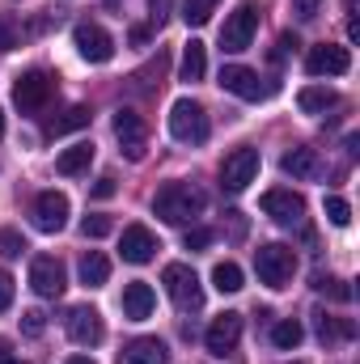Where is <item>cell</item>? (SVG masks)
Segmentation results:
<instances>
[{"label": "cell", "mask_w": 360, "mask_h": 364, "mask_svg": "<svg viewBox=\"0 0 360 364\" xmlns=\"http://www.w3.org/2000/svg\"><path fill=\"white\" fill-rule=\"evenodd\" d=\"M203 208H208V195L195 182H166L157 191V199H153V212L162 220H170V225H191Z\"/></svg>", "instance_id": "cell-1"}, {"label": "cell", "mask_w": 360, "mask_h": 364, "mask_svg": "<svg viewBox=\"0 0 360 364\" xmlns=\"http://www.w3.org/2000/svg\"><path fill=\"white\" fill-rule=\"evenodd\" d=\"M208 110L199 106V102H191V97H179L174 106H170V136L179 140V144H203L208 140Z\"/></svg>", "instance_id": "cell-2"}, {"label": "cell", "mask_w": 360, "mask_h": 364, "mask_svg": "<svg viewBox=\"0 0 360 364\" xmlns=\"http://www.w3.org/2000/svg\"><path fill=\"white\" fill-rule=\"evenodd\" d=\"M255 272L268 288H288V279L297 272V255L288 246H280V242H268V246L255 250Z\"/></svg>", "instance_id": "cell-3"}, {"label": "cell", "mask_w": 360, "mask_h": 364, "mask_svg": "<svg viewBox=\"0 0 360 364\" xmlns=\"http://www.w3.org/2000/svg\"><path fill=\"white\" fill-rule=\"evenodd\" d=\"M115 140H119V153L127 161H144V153H149V127H144V119L132 106L115 110Z\"/></svg>", "instance_id": "cell-4"}, {"label": "cell", "mask_w": 360, "mask_h": 364, "mask_svg": "<svg viewBox=\"0 0 360 364\" xmlns=\"http://www.w3.org/2000/svg\"><path fill=\"white\" fill-rule=\"evenodd\" d=\"M162 284H166V296L179 305L182 314L203 305V288H199V275L191 272L186 263H170V267L162 272Z\"/></svg>", "instance_id": "cell-5"}, {"label": "cell", "mask_w": 360, "mask_h": 364, "mask_svg": "<svg viewBox=\"0 0 360 364\" xmlns=\"http://www.w3.org/2000/svg\"><path fill=\"white\" fill-rule=\"evenodd\" d=\"M259 34V9L255 4H238L229 17H225V30H221V47L225 51H246Z\"/></svg>", "instance_id": "cell-6"}, {"label": "cell", "mask_w": 360, "mask_h": 364, "mask_svg": "<svg viewBox=\"0 0 360 364\" xmlns=\"http://www.w3.org/2000/svg\"><path fill=\"white\" fill-rule=\"evenodd\" d=\"M255 178H259V149L242 144V149H233V153L221 161V182H225V191H246Z\"/></svg>", "instance_id": "cell-7"}, {"label": "cell", "mask_w": 360, "mask_h": 364, "mask_svg": "<svg viewBox=\"0 0 360 364\" xmlns=\"http://www.w3.org/2000/svg\"><path fill=\"white\" fill-rule=\"evenodd\" d=\"M51 90H55V77L43 73V68H30V73L17 77V85H13V102H17L21 110H43V106L51 102Z\"/></svg>", "instance_id": "cell-8"}, {"label": "cell", "mask_w": 360, "mask_h": 364, "mask_svg": "<svg viewBox=\"0 0 360 364\" xmlns=\"http://www.w3.org/2000/svg\"><path fill=\"white\" fill-rule=\"evenodd\" d=\"M30 216H34V229H38V233H60V229L68 225V195H64V191H43V195L34 199Z\"/></svg>", "instance_id": "cell-9"}, {"label": "cell", "mask_w": 360, "mask_h": 364, "mask_svg": "<svg viewBox=\"0 0 360 364\" xmlns=\"http://www.w3.org/2000/svg\"><path fill=\"white\" fill-rule=\"evenodd\" d=\"M30 288H34L38 296H47V301L64 296V288H68L64 263H60V259H51V255H38V259L30 263Z\"/></svg>", "instance_id": "cell-10"}, {"label": "cell", "mask_w": 360, "mask_h": 364, "mask_svg": "<svg viewBox=\"0 0 360 364\" xmlns=\"http://www.w3.org/2000/svg\"><path fill=\"white\" fill-rule=\"evenodd\" d=\"M73 47H77L81 60H90V64H106V60L115 55V38H110L97 21H81V26L73 30Z\"/></svg>", "instance_id": "cell-11"}, {"label": "cell", "mask_w": 360, "mask_h": 364, "mask_svg": "<svg viewBox=\"0 0 360 364\" xmlns=\"http://www.w3.org/2000/svg\"><path fill=\"white\" fill-rule=\"evenodd\" d=\"M348 68H352V55H348V47H335V43H318L305 55L309 77H344Z\"/></svg>", "instance_id": "cell-12"}, {"label": "cell", "mask_w": 360, "mask_h": 364, "mask_svg": "<svg viewBox=\"0 0 360 364\" xmlns=\"http://www.w3.org/2000/svg\"><path fill=\"white\" fill-rule=\"evenodd\" d=\"M259 203H263V212H268L275 225H301V220H305V199H301L297 191H288V186L268 191Z\"/></svg>", "instance_id": "cell-13"}, {"label": "cell", "mask_w": 360, "mask_h": 364, "mask_svg": "<svg viewBox=\"0 0 360 364\" xmlns=\"http://www.w3.org/2000/svg\"><path fill=\"white\" fill-rule=\"evenodd\" d=\"M68 339H73L77 348H97V343L106 339L102 314H97L93 305H77V309L68 314Z\"/></svg>", "instance_id": "cell-14"}, {"label": "cell", "mask_w": 360, "mask_h": 364, "mask_svg": "<svg viewBox=\"0 0 360 364\" xmlns=\"http://www.w3.org/2000/svg\"><path fill=\"white\" fill-rule=\"evenodd\" d=\"M119 250H123V263H136V267H140V263H153V255L162 250V242L153 237V229H144V225H127Z\"/></svg>", "instance_id": "cell-15"}, {"label": "cell", "mask_w": 360, "mask_h": 364, "mask_svg": "<svg viewBox=\"0 0 360 364\" xmlns=\"http://www.w3.org/2000/svg\"><path fill=\"white\" fill-rule=\"evenodd\" d=\"M221 90L233 93V97H242V102H259L263 97V85H259V73H250L246 64H225L221 68Z\"/></svg>", "instance_id": "cell-16"}, {"label": "cell", "mask_w": 360, "mask_h": 364, "mask_svg": "<svg viewBox=\"0 0 360 364\" xmlns=\"http://www.w3.org/2000/svg\"><path fill=\"white\" fill-rule=\"evenodd\" d=\"M238 339H242V314H221L208 326V335H203V343H208L212 356H229L238 348Z\"/></svg>", "instance_id": "cell-17"}, {"label": "cell", "mask_w": 360, "mask_h": 364, "mask_svg": "<svg viewBox=\"0 0 360 364\" xmlns=\"http://www.w3.org/2000/svg\"><path fill=\"white\" fill-rule=\"evenodd\" d=\"M280 170L284 174H292V178H318L322 174V157H318V149H288L284 157H280Z\"/></svg>", "instance_id": "cell-18"}, {"label": "cell", "mask_w": 360, "mask_h": 364, "mask_svg": "<svg viewBox=\"0 0 360 364\" xmlns=\"http://www.w3.org/2000/svg\"><path fill=\"white\" fill-rule=\"evenodd\" d=\"M166 360H170V348H166L162 339H132V343L119 352L115 364H166Z\"/></svg>", "instance_id": "cell-19"}, {"label": "cell", "mask_w": 360, "mask_h": 364, "mask_svg": "<svg viewBox=\"0 0 360 364\" xmlns=\"http://www.w3.org/2000/svg\"><path fill=\"white\" fill-rule=\"evenodd\" d=\"M153 305H157V296H153V288H149L144 279H132V284L123 288V314H127L132 322H144V318L153 314Z\"/></svg>", "instance_id": "cell-20"}, {"label": "cell", "mask_w": 360, "mask_h": 364, "mask_svg": "<svg viewBox=\"0 0 360 364\" xmlns=\"http://www.w3.org/2000/svg\"><path fill=\"white\" fill-rule=\"evenodd\" d=\"M90 161H93V144H73V149H64L60 157H55V170L64 174V178H77V174H85L90 170Z\"/></svg>", "instance_id": "cell-21"}, {"label": "cell", "mask_w": 360, "mask_h": 364, "mask_svg": "<svg viewBox=\"0 0 360 364\" xmlns=\"http://www.w3.org/2000/svg\"><path fill=\"white\" fill-rule=\"evenodd\" d=\"M77 272H81V284H85V288H102V284L110 279V259H106L102 250H85Z\"/></svg>", "instance_id": "cell-22"}, {"label": "cell", "mask_w": 360, "mask_h": 364, "mask_svg": "<svg viewBox=\"0 0 360 364\" xmlns=\"http://www.w3.org/2000/svg\"><path fill=\"white\" fill-rule=\"evenodd\" d=\"M314 326H318V339H322V343H339V339H352V335H356V326H352L348 318H331L327 309L314 314Z\"/></svg>", "instance_id": "cell-23"}, {"label": "cell", "mask_w": 360, "mask_h": 364, "mask_svg": "<svg viewBox=\"0 0 360 364\" xmlns=\"http://www.w3.org/2000/svg\"><path fill=\"white\" fill-rule=\"evenodd\" d=\"M339 102V93L327 90V85H305V90L297 93V106L305 110V114H322V110H331Z\"/></svg>", "instance_id": "cell-24"}, {"label": "cell", "mask_w": 360, "mask_h": 364, "mask_svg": "<svg viewBox=\"0 0 360 364\" xmlns=\"http://www.w3.org/2000/svg\"><path fill=\"white\" fill-rule=\"evenodd\" d=\"M203 73H208V51L199 38H191L182 47V81H203Z\"/></svg>", "instance_id": "cell-25"}, {"label": "cell", "mask_w": 360, "mask_h": 364, "mask_svg": "<svg viewBox=\"0 0 360 364\" xmlns=\"http://www.w3.org/2000/svg\"><path fill=\"white\" fill-rule=\"evenodd\" d=\"M90 119H93L90 106H68L60 119H51V123H47V132H51V136H68V132H81V127H90Z\"/></svg>", "instance_id": "cell-26"}, {"label": "cell", "mask_w": 360, "mask_h": 364, "mask_svg": "<svg viewBox=\"0 0 360 364\" xmlns=\"http://www.w3.org/2000/svg\"><path fill=\"white\" fill-rule=\"evenodd\" d=\"M301 339H305V331H301V322H297V318H284V322H275V326H271V343H275L280 352H292Z\"/></svg>", "instance_id": "cell-27"}, {"label": "cell", "mask_w": 360, "mask_h": 364, "mask_svg": "<svg viewBox=\"0 0 360 364\" xmlns=\"http://www.w3.org/2000/svg\"><path fill=\"white\" fill-rule=\"evenodd\" d=\"M212 284H216V292H242V267L238 263H216Z\"/></svg>", "instance_id": "cell-28"}, {"label": "cell", "mask_w": 360, "mask_h": 364, "mask_svg": "<svg viewBox=\"0 0 360 364\" xmlns=\"http://www.w3.org/2000/svg\"><path fill=\"white\" fill-rule=\"evenodd\" d=\"M216 4H221V0H186V4H182V21H186V26H203Z\"/></svg>", "instance_id": "cell-29"}, {"label": "cell", "mask_w": 360, "mask_h": 364, "mask_svg": "<svg viewBox=\"0 0 360 364\" xmlns=\"http://www.w3.org/2000/svg\"><path fill=\"white\" fill-rule=\"evenodd\" d=\"M327 220H331L335 229H348V225H352V208H348V199L327 195Z\"/></svg>", "instance_id": "cell-30"}, {"label": "cell", "mask_w": 360, "mask_h": 364, "mask_svg": "<svg viewBox=\"0 0 360 364\" xmlns=\"http://www.w3.org/2000/svg\"><path fill=\"white\" fill-rule=\"evenodd\" d=\"M314 288L318 292H327V296H335V301H352V288L344 284V279H335V275H314Z\"/></svg>", "instance_id": "cell-31"}, {"label": "cell", "mask_w": 360, "mask_h": 364, "mask_svg": "<svg viewBox=\"0 0 360 364\" xmlns=\"http://www.w3.org/2000/svg\"><path fill=\"white\" fill-rule=\"evenodd\" d=\"M0 255L4 259H21L26 255V237L17 229H0Z\"/></svg>", "instance_id": "cell-32"}, {"label": "cell", "mask_w": 360, "mask_h": 364, "mask_svg": "<svg viewBox=\"0 0 360 364\" xmlns=\"http://www.w3.org/2000/svg\"><path fill=\"white\" fill-rule=\"evenodd\" d=\"M17 43H21V26L9 13H0V51H13Z\"/></svg>", "instance_id": "cell-33"}, {"label": "cell", "mask_w": 360, "mask_h": 364, "mask_svg": "<svg viewBox=\"0 0 360 364\" xmlns=\"http://www.w3.org/2000/svg\"><path fill=\"white\" fill-rule=\"evenodd\" d=\"M110 229H115L110 216H85V220H81V233H85V237H106Z\"/></svg>", "instance_id": "cell-34"}, {"label": "cell", "mask_w": 360, "mask_h": 364, "mask_svg": "<svg viewBox=\"0 0 360 364\" xmlns=\"http://www.w3.org/2000/svg\"><path fill=\"white\" fill-rule=\"evenodd\" d=\"M21 331H26L30 339H38V335L47 331V314H38V309H26V314H21Z\"/></svg>", "instance_id": "cell-35"}, {"label": "cell", "mask_w": 360, "mask_h": 364, "mask_svg": "<svg viewBox=\"0 0 360 364\" xmlns=\"http://www.w3.org/2000/svg\"><path fill=\"white\" fill-rule=\"evenodd\" d=\"M288 4H292L297 21H314V17L322 13V0H288Z\"/></svg>", "instance_id": "cell-36"}, {"label": "cell", "mask_w": 360, "mask_h": 364, "mask_svg": "<svg viewBox=\"0 0 360 364\" xmlns=\"http://www.w3.org/2000/svg\"><path fill=\"white\" fill-rule=\"evenodd\" d=\"M186 250H203V246H212V229H186Z\"/></svg>", "instance_id": "cell-37"}, {"label": "cell", "mask_w": 360, "mask_h": 364, "mask_svg": "<svg viewBox=\"0 0 360 364\" xmlns=\"http://www.w3.org/2000/svg\"><path fill=\"white\" fill-rule=\"evenodd\" d=\"M170 9H174V0H149V13H153V26H166V17H170Z\"/></svg>", "instance_id": "cell-38"}, {"label": "cell", "mask_w": 360, "mask_h": 364, "mask_svg": "<svg viewBox=\"0 0 360 364\" xmlns=\"http://www.w3.org/2000/svg\"><path fill=\"white\" fill-rule=\"evenodd\" d=\"M13 305V275L9 272H0V314Z\"/></svg>", "instance_id": "cell-39"}, {"label": "cell", "mask_w": 360, "mask_h": 364, "mask_svg": "<svg viewBox=\"0 0 360 364\" xmlns=\"http://www.w3.org/2000/svg\"><path fill=\"white\" fill-rule=\"evenodd\" d=\"M90 195H93V199H110V195H115V178H110V174H106V178H97Z\"/></svg>", "instance_id": "cell-40"}, {"label": "cell", "mask_w": 360, "mask_h": 364, "mask_svg": "<svg viewBox=\"0 0 360 364\" xmlns=\"http://www.w3.org/2000/svg\"><path fill=\"white\" fill-rule=\"evenodd\" d=\"M280 47H284V51H297L301 43H297V34H284V38H280Z\"/></svg>", "instance_id": "cell-41"}, {"label": "cell", "mask_w": 360, "mask_h": 364, "mask_svg": "<svg viewBox=\"0 0 360 364\" xmlns=\"http://www.w3.org/2000/svg\"><path fill=\"white\" fill-rule=\"evenodd\" d=\"M348 38H352V43L360 38V21H356V17H348Z\"/></svg>", "instance_id": "cell-42"}, {"label": "cell", "mask_w": 360, "mask_h": 364, "mask_svg": "<svg viewBox=\"0 0 360 364\" xmlns=\"http://www.w3.org/2000/svg\"><path fill=\"white\" fill-rule=\"evenodd\" d=\"M9 356H13V343H9V339H0V360H9Z\"/></svg>", "instance_id": "cell-43"}, {"label": "cell", "mask_w": 360, "mask_h": 364, "mask_svg": "<svg viewBox=\"0 0 360 364\" xmlns=\"http://www.w3.org/2000/svg\"><path fill=\"white\" fill-rule=\"evenodd\" d=\"M64 364H97V360H93V356H68Z\"/></svg>", "instance_id": "cell-44"}, {"label": "cell", "mask_w": 360, "mask_h": 364, "mask_svg": "<svg viewBox=\"0 0 360 364\" xmlns=\"http://www.w3.org/2000/svg\"><path fill=\"white\" fill-rule=\"evenodd\" d=\"M0 364H26V360H17V356H9V360H0Z\"/></svg>", "instance_id": "cell-45"}, {"label": "cell", "mask_w": 360, "mask_h": 364, "mask_svg": "<svg viewBox=\"0 0 360 364\" xmlns=\"http://www.w3.org/2000/svg\"><path fill=\"white\" fill-rule=\"evenodd\" d=\"M106 9H119V0H106Z\"/></svg>", "instance_id": "cell-46"}, {"label": "cell", "mask_w": 360, "mask_h": 364, "mask_svg": "<svg viewBox=\"0 0 360 364\" xmlns=\"http://www.w3.org/2000/svg\"><path fill=\"white\" fill-rule=\"evenodd\" d=\"M0 136H4V110H0Z\"/></svg>", "instance_id": "cell-47"}]
</instances>
